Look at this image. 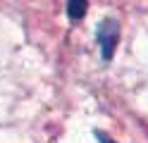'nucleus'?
<instances>
[{
    "instance_id": "nucleus-1",
    "label": "nucleus",
    "mask_w": 148,
    "mask_h": 143,
    "mask_svg": "<svg viewBox=\"0 0 148 143\" xmlns=\"http://www.w3.org/2000/svg\"><path fill=\"white\" fill-rule=\"evenodd\" d=\"M96 41L103 50V57L105 60H112L115 55V48H117V41H119V24L117 19H103L96 29Z\"/></svg>"
},
{
    "instance_id": "nucleus-2",
    "label": "nucleus",
    "mask_w": 148,
    "mask_h": 143,
    "mask_svg": "<svg viewBox=\"0 0 148 143\" xmlns=\"http://www.w3.org/2000/svg\"><path fill=\"white\" fill-rule=\"evenodd\" d=\"M86 7H88V0H67V14L69 19H81L86 14Z\"/></svg>"
}]
</instances>
